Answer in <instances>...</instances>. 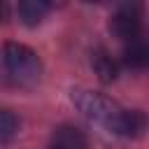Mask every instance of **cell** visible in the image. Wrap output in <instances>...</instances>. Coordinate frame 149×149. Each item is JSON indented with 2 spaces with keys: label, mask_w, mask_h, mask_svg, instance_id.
Wrapping results in <instances>:
<instances>
[{
  "label": "cell",
  "mask_w": 149,
  "mask_h": 149,
  "mask_svg": "<svg viewBox=\"0 0 149 149\" xmlns=\"http://www.w3.org/2000/svg\"><path fill=\"white\" fill-rule=\"evenodd\" d=\"M91 65H93V70H95V74H98V79H100V81L109 84V81H114V79H116V63H114V61H112L102 49L93 51Z\"/></svg>",
  "instance_id": "obj_7"
},
{
  "label": "cell",
  "mask_w": 149,
  "mask_h": 149,
  "mask_svg": "<svg viewBox=\"0 0 149 149\" xmlns=\"http://www.w3.org/2000/svg\"><path fill=\"white\" fill-rule=\"evenodd\" d=\"M54 147L58 149H86V135L84 130L74 126H58L54 130Z\"/></svg>",
  "instance_id": "obj_4"
},
{
  "label": "cell",
  "mask_w": 149,
  "mask_h": 149,
  "mask_svg": "<svg viewBox=\"0 0 149 149\" xmlns=\"http://www.w3.org/2000/svg\"><path fill=\"white\" fill-rule=\"evenodd\" d=\"M2 68L7 79L16 86H33L42 77V63L37 54L19 42H7L2 47Z\"/></svg>",
  "instance_id": "obj_2"
},
{
  "label": "cell",
  "mask_w": 149,
  "mask_h": 149,
  "mask_svg": "<svg viewBox=\"0 0 149 149\" xmlns=\"http://www.w3.org/2000/svg\"><path fill=\"white\" fill-rule=\"evenodd\" d=\"M16 130H19V119L9 109H2L0 112V137H2V142H9Z\"/></svg>",
  "instance_id": "obj_8"
},
{
  "label": "cell",
  "mask_w": 149,
  "mask_h": 149,
  "mask_svg": "<svg viewBox=\"0 0 149 149\" xmlns=\"http://www.w3.org/2000/svg\"><path fill=\"white\" fill-rule=\"evenodd\" d=\"M123 63L133 70H149V44L147 42H130L123 49Z\"/></svg>",
  "instance_id": "obj_6"
},
{
  "label": "cell",
  "mask_w": 149,
  "mask_h": 149,
  "mask_svg": "<svg viewBox=\"0 0 149 149\" xmlns=\"http://www.w3.org/2000/svg\"><path fill=\"white\" fill-rule=\"evenodd\" d=\"M109 30L123 40V42H137L140 37V30H142V21H140V7L135 5H126L121 7L112 21H109Z\"/></svg>",
  "instance_id": "obj_3"
},
{
  "label": "cell",
  "mask_w": 149,
  "mask_h": 149,
  "mask_svg": "<svg viewBox=\"0 0 149 149\" xmlns=\"http://www.w3.org/2000/svg\"><path fill=\"white\" fill-rule=\"evenodd\" d=\"M49 9H51V5L44 2V0H23V2H19V7H16L19 19H21L26 26H37V23L47 16Z\"/></svg>",
  "instance_id": "obj_5"
},
{
  "label": "cell",
  "mask_w": 149,
  "mask_h": 149,
  "mask_svg": "<svg viewBox=\"0 0 149 149\" xmlns=\"http://www.w3.org/2000/svg\"><path fill=\"white\" fill-rule=\"evenodd\" d=\"M47 149H58V147H47Z\"/></svg>",
  "instance_id": "obj_9"
},
{
  "label": "cell",
  "mask_w": 149,
  "mask_h": 149,
  "mask_svg": "<svg viewBox=\"0 0 149 149\" xmlns=\"http://www.w3.org/2000/svg\"><path fill=\"white\" fill-rule=\"evenodd\" d=\"M72 102L77 105V109L100 123L102 128H107L114 135H123V137H140L147 130V116L140 109H123L121 105H116L112 98L95 93V91H72Z\"/></svg>",
  "instance_id": "obj_1"
}]
</instances>
